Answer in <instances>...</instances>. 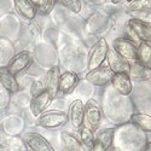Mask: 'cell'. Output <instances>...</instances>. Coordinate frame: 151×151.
I'll use <instances>...</instances> for the list:
<instances>
[{
  "label": "cell",
  "instance_id": "obj_5",
  "mask_svg": "<svg viewBox=\"0 0 151 151\" xmlns=\"http://www.w3.org/2000/svg\"><path fill=\"white\" fill-rule=\"evenodd\" d=\"M114 74L115 73L111 70V68L109 65L108 67L102 65V67L96 68L93 70H88V73H87L86 76H85V80L91 85H94V86H98V87H103V86H106V85L111 83Z\"/></svg>",
  "mask_w": 151,
  "mask_h": 151
},
{
  "label": "cell",
  "instance_id": "obj_26",
  "mask_svg": "<svg viewBox=\"0 0 151 151\" xmlns=\"http://www.w3.org/2000/svg\"><path fill=\"white\" fill-rule=\"evenodd\" d=\"M128 3V10H139L144 7H151V0H131Z\"/></svg>",
  "mask_w": 151,
  "mask_h": 151
},
{
  "label": "cell",
  "instance_id": "obj_1",
  "mask_svg": "<svg viewBox=\"0 0 151 151\" xmlns=\"http://www.w3.org/2000/svg\"><path fill=\"white\" fill-rule=\"evenodd\" d=\"M109 44L104 37L100 39L96 42V45L91 48L88 53V58H87V69L93 70L96 68H99L103 65V63L108 59L109 55Z\"/></svg>",
  "mask_w": 151,
  "mask_h": 151
},
{
  "label": "cell",
  "instance_id": "obj_30",
  "mask_svg": "<svg viewBox=\"0 0 151 151\" xmlns=\"http://www.w3.org/2000/svg\"><path fill=\"white\" fill-rule=\"evenodd\" d=\"M10 94L11 92L6 90L4 86H1V109H6L10 103Z\"/></svg>",
  "mask_w": 151,
  "mask_h": 151
},
{
  "label": "cell",
  "instance_id": "obj_3",
  "mask_svg": "<svg viewBox=\"0 0 151 151\" xmlns=\"http://www.w3.org/2000/svg\"><path fill=\"white\" fill-rule=\"evenodd\" d=\"M103 120V112L99 103L96 99L91 98L85 104V124L93 131L99 128L100 123Z\"/></svg>",
  "mask_w": 151,
  "mask_h": 151
},
{
  "label": "cell",
  "instance_id": "obj_24",
  "mask_svg": "<svg viewBox=\"0 0 151 151\" xmlns=\"http://www.w3.org/2000/svg\"><path fill=\"white\" fill-rule=\"evenodd\" d=\"M127 14L132 18H137L149 26H151V7H144L139 10H128Z\"/></svg>",
  "mask_w": 151,
  "mask_h": 151
},
{
  "label": "cell",
  "instance_id": "obj_21",
  "mask_svg": "<svg viewBox=\"0 0 151 151\" xmlns=\"http://www.w3.org/2000/svg\"><path fill=\"white\" fill-rule=\"evenodd\" d=\"M79 138L85 147V150L87 151H93L94 149V143H96V135H94V131L91 129L90 127L83 123L81 127L79 128Z\"/></svg>",
  "mask_w": 151,
  "mask_h": 151
},
{
  "label": "cell",
  "instance_id": "obj_32",
  "mask_svg": "<svg viewBox=\"0 0 151 151\" xmlns=\"http://www.w3.org/2000/svg\"><path fill=\"white\" fill-rule=\"evenodd\" d=\"M110 1L112 3V4H115V5H119V4H121L123 0H110Z\"/></svg>",
  "mask_w": 151,
  "mask_h": 151
},
{
  "label": "cell",
  "instance_id": "obj_7",
  "mask_svg": "<svg viewBox=\"0 0 151 151\" xmlns=\"http://www.w3.org/2000/svg\"><path fill=\"white\" fill-rule=\"evenodd\" d=\"M23 139L28 146V150H32V151H53L55 150L52 145L39 133L28 132L23 135Z\"/></svg>",
  "mask_w": 151,
  "mask_h": 151
},
{
  "label": "cell",
  "instance_id": "obj_11",
  "mask_svg": "<svg viewBox=\"0 0 151 151\" xmlns=\"http://www.w3.org/2000/svg\"><path fill=\"white\" fill-rule=\"evenodd\" d=\"M111 86L121 96L127 97L132 92V79L127 73H115L111 80Z\"/></svg>",
  "mask_w": 151,
  "mask_h": 151
},
{
  "label": "cell",
  "instance_id": "obj_28",
  "mask_svg": "<svg viewBox=\"0 0 151 151\" xmlns=\"http://www.w3.org/2000/svg\"><path fill=\"white\" fill-rule=\"evenodd\" d=\"M124 33H126V35H127V39H129V40H132L134 44H137L138 46L140 45V42H142V40L138 37V35L135 34V32L132 29V27L129 26L128 23H126V26H124Z\"/></svg>",
  "mask_w": 151,
  "mask_h": 151
},
{
  "label": "cell",
  "instance_id": "obj_9",
  "mask_svg": "<svg viewBox=\"0 0 151 151\" xmlns=\"http://www.w3.org/2000/svg\"><path fill=\"white\" fill-rule=\"evenodd\" d=\"M60 70L57 65L50 68L45 75V88L50 93L52 99H55L59 93V80H60Z\"/></svg>",
  "mask_w": 151,
  "mask_h": 151
},
{
  "label": "cell",
  "instance_id": "obj_13",
  "mask_svg": "<svg viewBox=\"0 0 151 151\" xmlns=\"http://www.w3.org/2000/svg\"><path fill=\"white\" fill-rule=\"evenodd\" d=\"M52 98L50 96V93L45 90L44 92H41L40 94H37L35 97L32 98V102H30V111L32 114L35 116V117H39L42 111L50 105V103L52 102Z\"/></svg>",
  "mask_w": 151,
  "mask_h": 151
},
{
  "label": "cell",
  "instance_id": "obj_20",
  "mask_svg": "<svg viewBox=\"0 0 151 151\" xmlns=\"http://www.w3.org/2000/svg\"><path fill=\"white\" fill-rule=\"evenodd\" d=\"M0 149L1 151H27L28 146L24 142L23 138L19 137H6L1 139V143H0Z\"/></svg>",
  "mask_w": 151,
  "mask_h": 151
},
{
  "label": "cell",
  "instance_id": "obj_16",
  "mask_svg": "<svg viewBox=\"0 0 151 151\" xmlns=\"http://www.w3.org/2000/svg\"><path fill=\"white\" fill-rule=\"evenodd\" d=\"M15 9L18 15L27 21H33L37 14V9L33 0H14Z\"/></svg>",
  "mask_w": 151,
  "mask_h": 151
},
{
  "label": "cell",
  "instance_id": "obj_22",
  "mask_svg": "<svg viewBox=\"0 0 151 151\" xmlns=\"http://www.w3.org/2000/svg\"><path fill=\"white\" fill-rule=\"evenodd\" d=\"M131 121L140 131L151 133V115L143 114V112H134L131 116Z\"/></svg>",
  "mask_w": 151,
  "mask_h": 151
},
{
  "label": "cell",
  "instance_id": "obj_29",
  "mask_svg": "<svg viewBox=\"0 0 151 151\" xmlns=\"http://www.w3.org/2000/svg\"><path fill=\"white\" fill-rule=\"evenodd\" d=\"M46 88H45V81H40V80H36L33 85H32V98L40 94L41 92H44Z\"/></svg>",
  "mask_w": 151,
  "mask_h": 151
},
{
  "label": "cell",
  "instance_id": "obj_17",
  "mask_svg": "<svg viewBox=\"0 0 151 151\" xmlns=\"http://www.w3.org/2000/svg\"><path fill=\"white\" fill-rule=\"evenodd\" d=\"M0 83L12 94H15L19 91V83L16 80V75L12 74L7 67L0 68Z\"/></svg>",
  "mask_w": 151,
  "mask_h": 151
},
{
  "label": "cell",
  "instance_id": "obj_27",
  "mask_svg": "<svg viewBox=\"0 0 151 151\" xmlns=\"http://www.w3.org/2000/svg\"><path fill=\"white\" fill-rule=\"evenodd\" d=\"M58 0H44V5L42 7L37 11V14L40 15H48L55 7V5L57 4Z\"/></svg>",
  "mask_w": 151,
  "mask_h": 151
},
{
  "label": "cell",
  "instance_id": "obj_15",
  "mask_svg": "<svg viewBox=\"0 0 151 151\" xmlns=\"http://www.w3.org/2000/svg\"><path fill=\"white\" fill-rule=\"evenodd\" d=\"M129 76H131L132 81H135V82L149 81L151 79V68L142 64L139 60L131 62Z\"/></svg>",
  "mask_w": 151,
  "mask_h": 151
},
{
  "label": "cell",
  "instance_id": "obj_4",
  "mask_svg": "<svg viewBox=\"0 0 151 151\" xmlns=\"http://www.w3.org/2000/svg\"><path fill=\"white\" fill-rule=\"evenodd\" d=\"M112 48L128 62L138 60V45L127 37H116L112 41Z\"/></svg>",
  "mask_w": 151,
  "mask_h": 151
},
{
  "label": "cell",
  "instance_id": "obj_8",
  "mask_svg": "<svg viewBox=\"0 0 151 151\" xmlns=\"http://www.w3.org/2000/svg\"><path fill=\"white\" fill-rule=\"evenodd\" d=\"M69 121L74 128L79 129L85 122V104L81 99H75L68 108Z\"/></svg>",
  "mask_w": 151,
  "mask_h": 151
},
{
  "label": "cell",
  "instance_id": "obj_19",
  "mask_svg": "<svg viewBox=\"0 0 151 151\" xmlns=\"http://www.w3.org/2000/svg\"><path fill=\"white\" fill-rule=\"evenodd\" d=\"M60 142L62 146L67 151H83L85 147L80 140V138H76L74 134L63 131L60 133Z\"/></svg>",
  "mask_w": 151,
  "mask_h": 151
},
{
  "label": "cell",
  "instance_id": "obj_31",
  "mask_svg": "<svg viewBox=\"0 0 151 151\" xmlns=\"http://www.w3.org/2000/svg\"><path fill=\"white\" fill-rule=\"evenodd\" d=\"M143 150H145V151H151V142H147V143L144 145Z\"/></svg>",
  "mask_w": 151,
  "mask_h": 151
},
{
  "label": "cell",
  "instance_id": "obj_18",
  "mask_svg": "<svg viewBox=\"0 0 151 151\" xmlns=\"http://www.w3.org/2000/svg\"><path fill=\"white\" fill-rule=\"evenodd\" d=\"M127 23L132 27V29L135 32L138 37L145 42H149L151 45V28L149 24L137 19V18H131L127 21Z\"/></svg>",
  "mask_w": 151,
  "mask_h": 151
},
{
  "label": "cell",
  "instance_id": "obj_23",
  "mask_svg": "<svg viewBox=\"0 0 151 151\" xmlns=\"http://www.w3.org/2000/svg\"><path fill=\"white\" fill-rule=\"evenodd\" d=\"M138 60L142 64L151 68V45L149 42L142 41L138 46Z\"/></svg>",
  "mask_w": 151,
  "mask_h": 151
},
{
  "label": "cell",
  "instance_id": "obj_14",
  "mask_svg": "<svg viewBox=\"0 0 151 151\" xmlns=\"http://www.w3.org/2000/svg\"><path fill=\"white\" fill-rule=\"evenodd\" d=\"M79 75L75 71H65L60 75L59 80V92L63 94H70L75 87L79 85Z\"/></svg>",
  "mask_w": 151,
  "mask_h": 151
},
{
  "label": "cell",
  "instance_id": "obj_6",
  "mask_svg": "<svg viewBox=\"0 0 151 151\" xmlns=\"http://www.w3.org/2000/svg\"><path fill=\"white\" fill-rule=\"evenodd\" d=\"M33 53L30 51H22L12 57V59L7 63V68L12 74H19L24 70H27L33 63Z\"/></svg>",
  "mask_w": 151,
  "mask_h": 151
},
{
  "label": "cell",
  "instance_id": "obj_12",
  "mask_svg": "<svg viewBox=\"0 0 151 151\" xmlns=\"http://www.w3.org/2000/svg\"><path fill=\"white\" fill-rule=\"evenodd\" d=\"M106 60L109 63V67L111 68V70L114 73H127V74H129L131 62L122 58L114 48L109 50V55H108Z\"/></svg>",
  "mask_w": 151,
  "mask_h": 151
},
{
  "label": "cell",
  "instance_id": "obj_2",
  "mask_svg": "<svg viewBox=\"0 0 151 151\" xmlns=\"http://www.w3.org/2000/svg\"><path fill=\"white\" fill-rule=\"evenodd\" d=\"M69 121L68 112L64 111H48L36 117L35 124L45 129H58Z\"/></svg>",
  "mask_w": 151,
  "mask_h": 151
},
{
  "label": "cell",
  "instance_id": "obj_25",
  "mask_svg": "<svg viewBox=\"0 0 151 151\" xmlns=\"http://www.w3.org/2000/svg\"><path fill=\"white\" fill-rule=\"evenodd\" d=\"M60 3L63 4V6H65L69 11L74 12V14L79 15L82 9V3L81 0H60Z\"/></svg>",
  "mask_w": 151,
  "mask_h": 151
},
{
  "label": "cell",
  "instance_id": "obj_10",
  "mask_svg": "<svg viewBox=\"0 0 151 151\" xmlns=\"http://www.w3.org/2000/svg\"><path fill=\"white\" fill-rule=\"evenodd\" d=\"M116 128H105L96 135L93 151H109L112 147L115 139Z\"/></svg>",
  "mask_w": 151,
  "mask_h": 151
},
{
  "label": "cell",
  "instance_id": "obj_33",
  "mask_svg": "<svg viewBox=\"0 0 151 151\" xmlns=\"http://www.w3.org/2000/svg\"><path fill=\"white\" fill-rule=\"evenodd\" d=\"M126 1H131V0H126Z\"/></svg>",
  "mask_w": 151,
  "mask_h": 151
}]
</instances>
